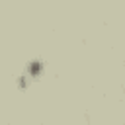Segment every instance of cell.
Returning a JSON list of instances; mask_svg holds the SVG:
<instances>
[{
    "label": "cell",
    "mask_w": 125,
    "mask_h": 125,
    "mask_svg": "<svg viewBox=\"0 0 125 125\" xmlns=\"http://www.w3.org/2000/svg\"><path fill=\"white\" fill-rule=\"evenodd\" d=\"M29 70H31L33 74H37V72H39V64H37V62H35V64H31V66H29Z\"/></svg>",
    "instance_id": "obj_1"
}]
</instances>
